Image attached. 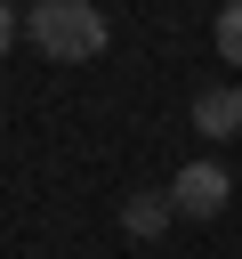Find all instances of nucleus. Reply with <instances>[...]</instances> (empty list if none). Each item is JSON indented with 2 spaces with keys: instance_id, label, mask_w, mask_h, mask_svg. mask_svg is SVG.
I'll return each instance as SVG.
<instances>
[{
  "instance_id": "f03ea898",
  "label": "nucleus",
  "mask_w": 242,
  "mask_h": 259,
  "mask_svg": "<svg viewBox=\"0 0 242 259\" xmlns=\"http://www.w3.org/2000/svg\"><path fill=\"white\" fill-rule=\"evenodd\" d=\"M169 202H177L186 219H218V210L234 202V178H226L218 162H186V170H177V186H169Z\"/></svg>"
},
{
  "instance_id": "20e7f679",
  "label": "nucleus",
  "mask_w": 242,
  "mask_h": 259,
  "mask_svg": "<svg viewBox=\"0 0 242 259\" xmlns=\"http://www.w3.org/2000/svg\"><path fill=\"white\" fill-rule=\"evenodd\" d=\"M169 219H177V202H169V194H153V186L121 202V227H129V235H145V243H153V235H161Z\"/></svg>"
},
{
  "instance_id": "39448f33",
  "label": "nucleus",
  "mask_w": 242,
  "mask_h": 259,
  "mask_svg": "<svg viewBox=\"0 0 242 259\" xmlns=\"http://www.w3.org/2000/svg\"><path fill=\"white\" fill-rule=\"evenodd\" d=\"M218 57H226V65H242V0H234V8H218Z\"/></svg>"
},
{
  "instance_id": "423d86ee",
  "label": "nucleus",
  "mask_w": 242,
  "mask_h": 259,
  "mask_svg": "<svg viewBox=\"0 0 242 259\" xmlns=\"http://www.w3.org/2000/svg\"><path fill=\"white\" fill-rule=\"evenodd\" d=\"M8 40H16V16H8V8H0V57H8Z\"/></svg>"
},
{
  "instance_id": "7ed1b4c3",
  "label": "nucleus",
  "mask_w": 242,
  "mask_h": 259,
  "mask_svg": "<svg viewBox=\"0 0 242 259\" xmlns=\"http://www.w3.org/2000/svg\"><path fill=\"white\" fill-rule=\"evenodd\" d=\"M194 130H202V138H242V89H234V81L202 89V97H194Z\"/></svg>"
},
{
  "instance_id": "f257e3e1",
  "label": "nucleus",
  "mask_w": 242,
  "mask_h": 259,
  "mask_svg": "<svg viewBox=\"0 0 242 259\" xmlns=\"http://www.w3.org/2000/svg\"><path fill=\"white\" fill-rule=\"evenodd\" d=\"M24 32H32V49L56 57V65H89V57L105 49V16H97L89 0H40V8L24 16Z\"/></svg>"
}]
</instances>
